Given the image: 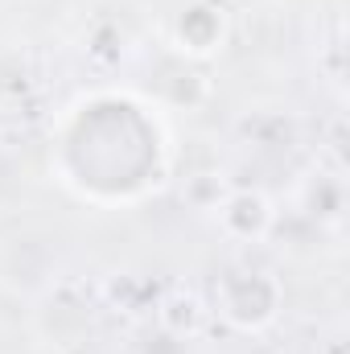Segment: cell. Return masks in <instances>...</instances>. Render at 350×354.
Masks as SVG:
<instances>
[{
    "label": "cell",
    "mask_w": 350,
    "mask_h": 354,
    "mask_svg": "<svg viewBox=\"0 0 350 354\" xmlns=\"http://www.w3.org/2000/svg\"><path fill=\"white\" fill-rule=\"evenodd\" d=\"M157 322H161V330H165L169 338L190 342V338H198V334L206 330V305H202L194 292L177 288V292H169V297L157 305Z\"/></svg>",
    "instance_id": "cell-4"
},
{
    "label": "cell",
    "mask_w": 350,
    "mask_h": 354,
    "mask_svg": "<svg viewBox=\"0 0 350 354\" xmlns=\"http://www.w3.org/2000/svg\"><path fill=\"white\" fill-rule=\"evenodd\" d=\"M214 223L235 243H260V239H268V231L276 227V206L260 189H231L219 202Z\"/></svg>",
    "instance_id": "cell-3"
},
{
    "label": "cell",
    "mask_w": 350,
    "mask_h": 354,
    "mask_svg": "<svg viewBox=\"0 0 350 354\" xmlns=\"http://www.w3.org/2000/svg\"><path fill=\"white\" fill-rule=\"evenodd\" d=\"M231 194V185H227V177L223 174H194L185 181V202L194 206V210H219V202Z\"/></svg>",
    "instance_id": "cell-5"
},
{
    "label": "cell",
    "mask_w": 350,
    "mask_h": 354,
    "mask_svg": "<svg viewBox=\"0 0 350 354\" xmlns=\"http://www.w3.org/2000/svg\"><path fill=\"white\" fill-rule=\"evenodd\" d=\"M280 301H284L280 280L272 272H260V268H231L214 284V309L239 334L268 330L280 317Z\"/></svg>",
    "instance_id": "cell-1"
},
{
    "label": "cell",
    "mask_w": 350,
    "mask_h": 354,
    "mask_svg": "<svg viewBox=\"0 0 350 354\" xmlns=\"http://www.w3.org/2000/svg\"><path fill=\"white\" fill-rule=\"evenodd\" d=\"M169 41L185 58H214L227 46V12H223V4H210V0L185 4L174 17V25H169Z\"/></svg>",
    "instance_id": "cell-2"
}]
</instances>
